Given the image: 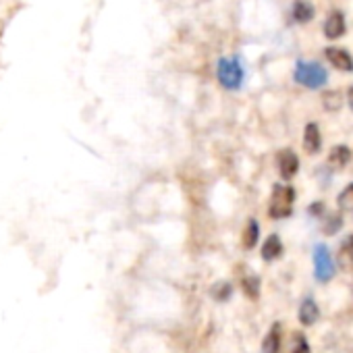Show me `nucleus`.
<instances>
[{"label":"nucleus","mask_w":353,"mask_h":353,"mask_svg":"<svg viewBox=\"0 0 353 353\" xmlns=\"http://www.w3.org/2000/svg\"><path fill=\"white\" fill-rule=\"evenodd\" d=\"M303 148L310 152V154H316L320 150V131L314 123H310L305 127V135H303Z\"/></svg>","instance_id":"12"},{"label":"nucleus","mask_w":353,"mask_h":353,"mask_svg":"<svg viewBox=\"0 0 353 353\" xmlns=\"http://www.w3.org/2000/svg\"><path fill=\"white\" fill-rule=\"evenodd\" d=\"M299 168V158L291 150H281L279 152V170L283 179H293Z\"/></svg>","instance_id":"5"},{"label":"nucleus","mask_w":353,"mask_h":353,"mask_svg":"<svg viewBox=\"0 0 353 353\" xmlns=\"http://www.w3.org/2000/svg\"><path fill=\"white\" fill-rule=\"evenodd\" d=\"M216 77L223 88L237 90L243 81V67L237 59H221L216 67Z\"/></svg>","instance_id":"3"},{"label":"nucleus","mask_w":353,"mask_h":353,"mask_svg":"<svg viewBox=\"0 0 353 353\" xmlns=\"http://www.w3.org/2000/svg\"><path fill=\"white\" fill-rule=\"evenodd\" d=\"M293 17L299 23H307L314 17V7L307 3V0H295V5H293Z\"/></svg>","instance_id":"13"},{"label":"nucleus","mask_w":353,"mask_h":353,"mask_svg":"<svg viewBox=\"0 0 353 353\" xmlns=\"http://www.w3.org/2000/svg\"><path fill=\"white\" fill-rule=\"evenodd\" d=\"M339 266L347 272L353 270V233L341 243V250H339Z\"/></svg>","instance_id":"10"},{"label":"nucleus","mask_w":353,"mask_h":353,"mask_svg":"<svg viewBox=\"0 0 353 353\" xmlns=\"http://www.w3.org/2000/svg\"><path fill=\"white\" fill-rule=\"evenodd\" d=\"M281 343H283V330H281V324L276 322V324H272V328L264 336L262 349H264V353H279L281 351Z\"/></svg>","instance_id":"9"},{"label":"nucleus","mask_w":353,"mask_h":353,"mask_svg":"<svg viewBox=\"0 0 353 353\" xmlns=\"http://www.w3.org/2000/svg\"><path fill=\"white\" fill-rule=\"evenodd\" d=\"M293 202H295V192L289 185H274L272 190V198H270V206H268V214L272 219H287L293 212Z\"/></svg>","instance_id":"1"},{"label":"nucleus","mask_w":353,"mask_h":353,"mask_svg":"<svg viewBox=\"0 0 353 353\" xmlns=\"http://www.w3.org/2000/svg\"><path fill=\"white\" fill-rule=\"evenodd\" d=\"M328 75H326V69H322L318 63H303L299 61L297 67H295V81L310 88V90H318L326 83Z\"/></svg>","instance_id":"2"},{"label":"nucleus","mask_w":353,"mask_h":353,"mask_svg":"<svg viewBox=\"0 0 353 353\" xmlns=\"http://www.w3.org/2000/svg\"><path fill=\"white\" fill-rule=\"evenodd\" d=\"M334 260L328 252L326 245H316L314 248V274L318 283H328L334 276Z\"/></svg>","instance_id":"4"},{"label":"nucleus","mask_w":353,"mask_h":353,"mask_svg":"<svg viewBox=\"0 0 353 353\" xmlns=\"http://www.w3.org/2000/svg\"><path fill=\"white\" fill-rule=\"evenodd\" d=\"M258 239H260V227H258L256 221H250V223H248V229H245V233H243V245H245L248 250H252V248H256Z\"/></svg>","instance_id":"15"},{"label":"nucleus","mask_w":353,"mask_h":353,"mask_svg":"<svg viewBox=\"0 0 353 353\" xmlns=\"http://www.w3.org/2000/svg\"><path fill=\"white\" fill-rule=\"evenodd\" d=\"M349 106H351V110H353V88L349 90Z\"/></svg>","instance_id":"23"},{"label":"nucleus","mask_w":353,"mask_h":353,"mask_svg":"<svg viewBox=\"0 0 353 353\" xmlns=\"http://www.w3.org/2000/svg\"><path fill=\"white\" fill-rule=\"evenodd\" d=\"M349 158H351V152H349V148L347 145H336V148H332V152H330V164L332 166H345L347 162H349Z\"/></svg>","instance_id":"14"},{"label":"nucleus","mask_w":353,"mask_h":353,"mask_svg":"<svg viewBox=\"0 0 353 353\" xmlns=\"http://www.w3.org/2000/svg\"><path fill=\"white\" fill-rule=\"evenodd\" d=\"M293 353H312L307 341L303 334H295V347H293Z\"/></svg>","instance_id":"21"},{"label":"nucleus","mask_w":353,"mask_h":353,"mask_svg":"<svg viewBox=\"0 0 353 353\" xmlns=\"http://www.w3.org/2000/svg\"><path fill=\"white\" fill-rule=\"evenodd\" d=\"M341 225H343V221H341L336 214H330V216L326 219V223H324V233H326V235H334V233L341 229Z\"/></svg>","instance_id":"20"},{"label":"nucleus","mask_w":353,"mask_h":353,"mask_svg":"<svg viewBox=\"0 0 353 353\" xmlns=\"http://www.w3.org/2000/svg\"><path fill=\"white\" fill-rule=\"evenodd\" d=\"M339 208L343 212H353V183H349L339 196Z\"/></svg>","instance_id":"17"},{"label":"nucleus","mask_w":353,"mask_h":353,"mask_svg":"<svg viewBox=\"0 0 353 353\" xmlns=\"http://www.w3.org/2000/svg\"><path fill=\"white\" fill-rule=\"evenodd\" d=\"M341 102H343V96H341L339 92H328V94L324 96V108H328V110L341 108Z\"/></svg>","instance_id":"19"},{"label":"nucleus","mask_w":353,"mask_h":353,"mask_svg":"<svg viewBox=\"0 0 353 353\" xmlns=\"http://www.w3.org/2000/svg\"><path fill=\"white\" fill-rule=\"evenodd\" d=\"M241 287H243L245 295L252 297V299H256V297L260 295V279H258L256 274L243 276V279H241Z\"/></svg>","instance_id":"16"},{"label":"nucleus","mask_w":353,"mask_h":353,"mask_svg":"<svg viewBox=\"0 0 353 353\" xmlns=\"http://www.w3.org/2000/svg\"><path fill=\"white\" fill-rule=\"evenodd\" d=\"M307 212H310V214H314V216H316V214H320V212H322V204H314Z\"/></svg>","instance_id":"22"},{"label":"nucleus","mask_w":353,"mask_h":353,"mask_svg":"<svg viewBox=\"0 0 353 353\" xmlns=\"http://www.w3.org/2000/svg\"><path fill=\"white\" fill-rule=\"evenodd\" d=\"M343 34H345V17H343V13L332 11V13L328 15L326 23H324V36L330 38V40H336V38H341Z\"/></svg>","instance_id":"6"},{"label":"nucleus","mask_w":353,"mask_h":353,"mask_svg":"<svg viewBox=\"0 0 353 353\" xmlns=\"http://www.w3.org/2000/svg\"><path fill=\"white\" fill-rule=\"evenodd\" d=\"M324 54H326V59H328L339 71H347V73L353 71V59L347 54V50H341V48H326Z\"/></svg>","instance_id":"7"},{"label":"nucleus","mask_w":353,"mask_h":353,"mask_svg":"<svg viewBox=\"0 0 353 353\" xmlns=\"http://www.w3.org/2000/svg\"><path fill=\"white\" fill-rule=\"evenodd\" d=\"M320 318V310H318V303L312 299V297H305L299 305V322L303 326H312L316 324Z\"/></svg>","instance_id":"8"},{"label":"nucleus","mask_w":353,"mask_h":353,"mask_svg":"<svg viewBox=\"0 0 353 353\" xmlns=\"http://www.w3.org/2000/svg\"><path fill=\"white\" fill-rule=\"evenodd\" d=\"M281 256H283L281 237H279V235H270V237L264 241V245H262V258H264L266 262H272V260H276V258H281Z\"/></svg>","instance_id":"11"},{"label":"nucleus","mask_w":353,"mask_h":353,"mask_svg":"<svg viewBox=\"0 0 353 353\" xmlns=\"http://www.w3.org/2000/svg\"><path fill=\"white\" fill-rule=\"evenodd\" d=\"M231 293H233V287H231L229 283H219V285H214V287H212V297H214V299H219V301L229 299V297H231Z\"/></svg>","instance_id":"18"}]
</instances>
